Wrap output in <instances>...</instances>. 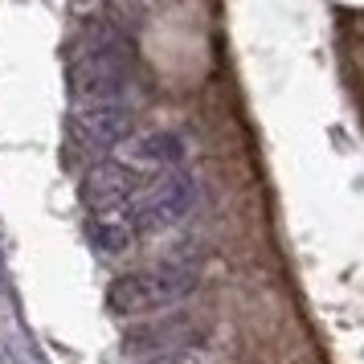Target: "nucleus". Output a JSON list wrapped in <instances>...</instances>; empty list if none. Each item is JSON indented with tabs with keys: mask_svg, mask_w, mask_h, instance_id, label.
<instances>
[{
	"mask_svg": "<svg viewBox=\"0 0 364 364\" xmlns=\"http://www.w3.org/2000/svg\"><path fill=\"white\" fill-rule=\"evenodd\" d=\"M135 70L132 41L115 25H90L70 58V95L86 111L95 107H119V95L127 90Z\"/></svg>",
	"mask_w": 364,
	"mask_h": 364,
	"instance_id": "obj_1",
	"label": "nucleus"
},
{
	"mask_svg": "<svg viewBox=\"0 0 364 364\" xmlns=\"http://www.w3.org/2000/svg\"><path fill=\"white\" fill-rule=\"evenodd\" d=\"M197 262L193 258H164V262L135 270V274H119L107 287V307L115 315H148L160 307H172L197 291Z\"/></svg>",
	"mask_w": 364,
	"mask_h": 364,
	"instance_id": "obj_2",
	"label": "nucleus"
},
{
	"mask_svg": "<svg viewBox=\"0 0 364 364\" xmlns=\"http://www.w3.org/2000/svg\"><path fill=\"white\" fill-rule=\"evenodd\" d=\"M197 205V184L184 172H164L156 176L148 188H139L132 197V233H160L168 225H176L188 209Z\"/></svg>",
	"mask_w": 364,
	"mask_h": 364,
	"instance_id": "obj_3",
	"label": "nucleus"
},
{
	"mask_svg": "<svg viewBox=\"0 0 364 364\" xmlns=\"http://www.w3.org/2000/svg\"><path fill=\"white\" fill-rule=\"evenodd\" d=\"M78 197H82V209L90 217H111L115 209L132 205L135 172L123 160H99V164L86 168L82 184H78Z\"/></svg>",
	"mask_w": 364,
	"mask_h": 364,
	"instance_id": "obj_4",
	"label": "nucleus"
},
{
	"mask_svg": "<svg viewBox=\"0 0 364 364\" xmlns=\"http://www.w3.org/2000/svg\"><path fill=\"white\" fill-rule=\"evenodd\" d=\"M184 156V139L176 132H148V135H135V139H127V168H144V172H160V168H168L172 172V164Z\"/></svg>",
	"mask_w": 364,
	"mask_h": 364,
	"instance_id": "obj_5",
	"label": "nucleus"
},
{
	"mask_svg": "<svg viewBox=\"0 0 364 364\" xmlns=\"http://www.w3.org/2000/svg\"><path fill=\"white\" fill-rule=\"evenodd\" d=\"M78 132L95 148H115L132 135V111L127 107H95L78 119Z\"/></svg>",
	"mask_w": 364,
	"mask_h": 364,
	"instance_id": "obj_6",
	"label": "nucleus"
},
{
	"mask_svg": "<svg viewBox=\"0 0 364 364\" xmlns=\"http://www.w3.org/2000/svg\"><path fill=\"white\" fill-rule=\"evenodd\" d=\"M188 340H193L188 319H164V323H151V328L135 331L127 340V348L144 352V356H176V352H184Z\"/></svg>",
	"mask_w": 364,
	"mask_h": 364,
	"instance_id": "obj_7",
	"label": "nucleus"
},
{
	"mask_svg": "<svg viewBox=\"0 0 364 364\" xmlns=\"http://www.w3.org/2000/svg\"><path fill=\"white\" fill-rule=\"evenodd\" d=\"M86 237L99 254H123L132 246V230L123 221H111V217H90L86 221Z\"/></svg>",
	"mask_w": 364,
	"mask_h": 364,
	"instance_id": "obj_8",
	"label": "nucleus"
}]
</instances>
